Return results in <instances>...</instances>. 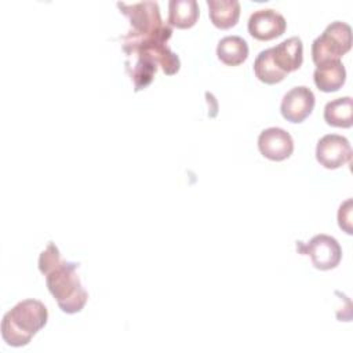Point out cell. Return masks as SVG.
<instances>
[{
	"label": "cell",
	"mask_w": 353,
	"mask_h": 353,
	"mask_svg": "<svg viewBox=\"0 0 353 353\" xmlns=\"http://www.w3.org/2000/svg\"><path fill=\"white\" fill-rule=\"evenodd\" d=\"M316 103L313 91L305 85L291 88L281 99V116L290 123H302L310 116Z\"/></svg>",
	"instance_id": "obj_7"
},
{
	"label": "cell",
	"mask_w": 353,
	"mask_h": 353,
	"mask_svg": "<svg viewBox=\"0 0 353 353\" xmlns=\"http://www.w3.org/2000/svg\"><path fill=\"white\" fill-rule=\"evenodd\" d=\"M254 73L265 84H276L284 80L287 73L280 70L272 58V50H262L254 61Z\"/></svg>",
	"instance_id": "obj_16"
},
{
	"label": "cell",
	"mask_w": 353,
	"mask_h": 353,
	"mask_svg": "<svg viewBox=\"0 0 353 353\" xmlns=\"http://www.w3.org/2000/svg\"><path fill=\"white\" fill-rule=\"evenodd\" d=\"M48 310L37 299H23L12 306L1 320V338L8 346L21 347L47 324Z\"/></svg>",
	"instance_id": "obj_1"
},
{
	"label": "cell",
	"mask_w": 353,
	"mask_h": 353,
	"mask_svg": "<svg viewBox=\"0 0 353 353\" xmlns=\"http://www.w3.org/2000/svg\"><path fill=\"white\" fill-rule=\"evenodd\" d=\"M270 50L274 63L284 73L288 74L290 72L301 68L303 61V46L299 37L292 36L290 39H285Z\"/></svg>",
	"instance_id": "obj_10"
},
{
	"label": "cell",
	"mask_w": 353,
	"mask_h": 353,
	"mask_svg": "<svg viewBox=\"0 0 353 353\" xmlns=\"http://www.w3.org/2000/svg\"><path fill=\"white\" fill-rule=\"evenodd\" d=\"M199 4L196 0H170L168 25L176 29H189L199 19Z\"/></svg>",
	"instance_id": "obj_13"
},
{
	"label": "cell",
	"mask_w": 353,
	"mask_h": 353,
	"mask_svg": "<svg viewBox=\"0 0 353 353\" xmlns=\"http://www.w3.org/2000/svg\"><path fill=\"white\" fill-rule=\"evenodd\" d=\"M261 154L272 161H283L294 152V141L290 132L280 127L265 128L258 137Z\"/></svg>",
	"instance_id": "obj_9"
},
{
	"label": "cell",
	"mask_w": 353,
	"mask_h": 353,
	"mask_svg": "<svg viewBox=\"0 0 353 353\" xmlns=\"http://www.w3.org/2000/svg\"><path fill=\"white\" fill-rule=\"evenodd\" d=\"M316 87L323 92H335L345 84L346 70L341 61L327 62L316 68L313 73Z\"/></svg>",
	"instance_id": "obj_11"
},
{
	"label": "cell",
	"mask_w": 353,
	"mask_h": 353,
	"mask_svg": "<svg viewBox=\"0 0 353 353\" xmlns=\"http://www.w3.org/2000/svg\"><path fill=\"white\" fill-rule=\"evenodd\" d=\"M61 254L58 247L50 241L44 251H41L39 256V270L46 276L51 269H54L61 262Z\"/></svg>",
	"instance_id": "obj_17"
},
{
	"label": "cell",
	"mask_w": 353,
	"mask_h": 353,
	"mask_svg": "<svg viewBox=\"0 0 353 353\" xmlns=\"http://www.w3.org/2000/svg\"><path fill=\"white\" fill-rule=\"evenodd\" d=\"M299 251L307 255L312 265L319 270L336 268L342 258V248L338 240L324 233L313 236L306 244H299Z\"/></svg>",
	"instance_id": "obj_5"
},
{
	"label": "cell",
	"mask_w": 353,
	"mask_h": 353,
	"mask_svg": "<svg viewBox=\"0 0 353 353\" xmlns=\"http://www.w3.org/2000/svg\"><path fill=\"white\" fill-rule=\"evenodd\" d=\"M77 263L61 261L46 274V284L63 313L73 314L83 310L88 294L81 287L77 274Z\"/></svg>",
	"instance_id": "obj_2"
},
{
	"label": "cell",
	"mask_w": 353,
	"mask_h": 353,
	"mask_svg": "<svg viewBox=\"0 0 353 353\" xmlns=\"http://www.w3.org/2000/svg\"><path fill=\"white\" fill-rule=\"evenodd\" d=\"M324 120L328 125L349 128L353 124V101L350 97L330 101L324 108Z\"/></svg>",
	"instance_id": "obj_15"
},
{
	"label": "cell",
	"mask_w": 353,
	"mask_h": 353,
	"mask_svg": "<svg viewBox=\"0 0 353 353\" xmlns=\"http://www.w3.org/2000/svg\"><path fill=\"white\" fill-rule=\"evenodd\" d=\"M216 55L228 66L241 65L248 57V44L240 36H225L216 46Z\"/></svg>",
	"instance_id": "obj_14"
},
{
	"label": "cell",
	"mask_w": 353,
	"mask_h": 353,
	"mask_svg": "<svg viewBox=\"0 0 353 353\" xmlns=\"http://www.w3.org/2000/svg\"><path fill=\"white\" fill-rule=\"evenodd\" d=\"M352 28L341 21L331 22L312 43V59L316 66L341 61L352 48Z\"/></svg>",
	"instance_id": "obj_3"
},
{
	"label": "cell",
	"mask_w": 353,
	"mask_h": 353,
	"mask_svg": "<svg viewBox=\"0 0 353 353\" xmlns=\"http://www.w3.org/2000/svg\"><path fill=\"white\" fill-rule=\"evenodd\" d=\"M117 7L130 19L131 29L125 34L127 37L153 36L167 26V23L161 21L159 4L156 1H139L132 4L117 3Z\"/></svg>",
	"instance_id": "obj_4"
},
{
	"label": "cell",
	"mask_w": 353,
	"mask_h": 353,
	"mask_svg": "<svg viewBox=\"0 0 353 353\" xmlns=\"http://www.w3.org/2000/svg\"><path fill=\"white\" fill-rule=\"evenodd\" d=\"M287 22L284 17L272 8H261L251 14L248 19L250 34L261 41H269L285 32Z\"/></svg>",
	"instance_id": "obj_8"
},
{
	"label": "cell",
	"mask_w": 353,
	"mask_h": 353,
	"mask_svg": "<svg viewBox=\"0 0 353 353\" xmlns=\"http://www.w3.org/2000/svg\"><path fill=\"white\" fill-rule=\"evenodd\" d=\"M208 15L218 29L233 28L240 17V3L237 0H207Z\"/></svg>",
	"instance_id": "obj_12"
},
{
	"label": "cell",
	"mask_w": 353,
	"mask_h": 353,
	"mask_svg": "<svg viewBox=\"0 0 353 353\" xmlns=\"http://www.w3.org/2000/svg\"><path fill=\"white\" fill-rule=\"evenodd\" d=\"M352 159L349 141L339 134H327L321 137L316 146V160L327 170H336Z\"/></svg>",
	"instance_id": "obj_6"
},
{
	"label": "cell",
	"mask_w": 353,
	"mask_h": 353,
	"mask_svg": "<svg viewBox=\"0 0 353 353\" xmlns=\"http://www.w3.org/2000/svg\"><path fill=\"white\" fill-rule=\"evenodd\" d=\"M338 225L347 234L353 233L352 229V199L345 200L338 210Z\"/></svg>",
	"instance_id": "obj_18"
}]
</instances>
